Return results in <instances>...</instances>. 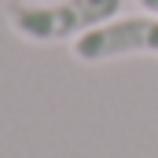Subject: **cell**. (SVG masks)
<instances>
[{
  "label": "cell",
  "mask_w": 158,
  "mask_h": 158,
  "mask_svg": "<svg viewBox=\"0 0 158 158\" xmlns=\"http://www.w3.org/2000/svg\"><path fill=\"white\" fill-rule=\"evenodd\" d=\"M121 0H11L4 19L22 40L59 44L118 19Z\"/></svg>",
  "instance_id": "obj_1"
},
{
  "label": "cell",
  "mask_w": 158,
  "mask_h": 158,
  "mask_svg": "<svg viewBox=\"0 0 158 158\" xmlns=\"http://www.w3.org/2000/svg\"><path fill=\"white\" fill-rule=\"evenodd\" d=\"M129 55H158V15H118L74 40V59L81 63H110Z\"/></svg>",
  "instance_id": "obj_2"
},
{
  "label": "cell",
  "mask_w": 158,
  "mask_h": 158,
  "mask_svg": "<svg viewBox=\"0 0 158 158\" xmlns=\"http://www.w3.org/2000/svg\"><path fill=\"white\" fill-rule=\"evenodd\" d=\"M143 11H151V15H158V0H136Z\"/></svg>",
  "instance_id": "obj_3"
}]
</instances>
